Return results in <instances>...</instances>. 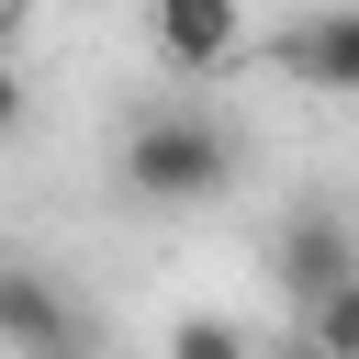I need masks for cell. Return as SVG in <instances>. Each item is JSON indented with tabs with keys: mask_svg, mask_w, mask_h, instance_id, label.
I'll return each instance as SVG.
<instances>
[{
	"mask_svg": "<svg viewBox=\"0 0 359 359\" xmlns=\"http://www.w3.org/2000/svg\"><path fill=\"white\" fill-rule=\"evenodd\" d=\"M112 180H123V202H146V213H202V202L236 191V123L202 112V101H157V112L123 123Z\"/></svg>",
	"mask_w": 359,
	"mask_h": 359,
	"instance_id": "obj_1",
	"label": "cell"
},
{
	"mask_svg": "<svg viewBox=\"0 0 359 359\" xmlns=\"http://www.w3.org/2000/svg\"><path fill=\"white\" fill-rule=\"evenodd\" d=\"M359 269V224L337 213V202H292L280 224H269V280H280V303L303 314L314 292H337Z\"/></svg>",
	"mask_w": 359,
	"mask_h": 359,
	"instance_id": "obj_2",
	"label": "cell"
},
{
	"mask_svg": "<svg viewBox=\"0 0 359 359\" xmlns=\"http://www.w3.org/2000/svg\"><path fill=\"white\" fill-rule=\"evenodd\" d=\"M146 45L168 79H224L247 56V0H146Z\"/></svg>",
	"mask_w": 359,
	"mask_h": 359,
	"instance_id": "obj_3",
	"label": "cell"
},
{
	"mask_svg": "<svg viewBox=\"0 0 359 359\" xmlns=\"http://www.w3.org/2000/svg\"><path fill=\"white\" fill-rule=\"evenodd\" d=\"M269 67H280L292 90H314V101H359V0L292 11V22L269 34Z\"/></svg>",
	"mask_w": 359,
	"mask_h": 359,
	"instance_id": "obj_4",
	"label": "cell"
},
{
	"mask_svg": "<svg viewBox=\"0 0 359 359\" xmlns=\"http://www.w3.org/2000/svg\"><path fill=\"white\" fill-rule=\"evenodd\" d=\"M0 359H79V303L34 258H0Z\"/></svg>",
	"mask_w": 359,
	"mask_h": 359,
	"instance_id": "obj_5",
	"label": "cell"
},
{
	"mask_svg": "<svg viewBox=\"0 0 359 359\" xmlns=\"http://www.w3.org/2000/svg\"><path fill=\"white\" fill-rule=\"evenodd\" d=\"M168 359H269V337H247L236 314L191 303V314H168Z\"/></svg>",
	"mask_w": 359,
	"mask_h": 359,
	"instance_id": "obj_6",
	"label": "cell"
},
{
	"mask_svg": "<svg viewBox=\"0 0 359 359\" xmlns=\"http://www.w3.org/2000/svg\"><path fill=\"white\" fill-rule=\"evenodd\" d=\"M292 325H303V337H325V348H337V359H359V269H348V280H337V292H314V303H303V314H292Z\"/></svg>",
	"mask_w": 359,
	"mask_h": 359,
	"instance_id": "obj_7",
	"label": "cell"
},
{
	"mask_svg": "<svg viewBox=\"0 0 359 359\" xmlns=\"http://www.w3.org/2000/svg\"><path fill=\"white\" fill-rule=\"evenodd\" d=\"M22 123V67H11V22H0V135Z\"/></svg>",
	"mask_w": 359,
	"mask_h": 359,
	"instance_id": "obj_8",
	"label": "cell"
},
{
	"mask_svg": "<svg viewBox=\"0 0 359 359\" xmlns=\"http://www.w3.org/2000/svg\"><path fill=\"white\" fill-rule=\"evenodd\" d=\"M269 359H337V348H325V337H303V325H292V337H269Z\"/></svg>",
	"mask_w": 359,
	"mask_h": 359,
	"instance_id": "obj_9",
	"label": "cell"
}]
</instances>
